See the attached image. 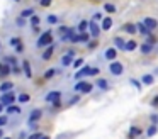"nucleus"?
<instances>
[{"label": "nucleus", "instance_id": "f257e3e1", "mask_svg": "<svg viewBox=\"0 0 158 139\" xmlns=\"http://www.w3.org/2000/svg\"><path fill=\"white\" fill-rule=\"evenodd\" d=\"M53 36H55V32H53L51 29L48 31H43V34L36 39V47L38 49H46L48 46H51L55 41H53Z\"/></svg>", "mask_w": 158, "mask_h": 139}, {"label": "nucleus", "instance_id": "f03ea898", "mask_svg": "<svg viewBox=\"0 0 158 139\" xmlns=\"http://www.w3.org/2000/svg\"><path fill=\"white\" fill-rule=\"evenodd\" d=\"M61 97H63V93L60 90H49L48 93L44 95V102L46 104H56V102H61Z\"/></svg>", "mask_w": 158, "mask_h": 139}, {"label": "nucleus", "instance_id": "7ed1b4c3", "mask_svg": "<svg viewBox=\"0 0 158 139\" xmlns=\"http://www.w3.org/2000/svg\"><path fill=\"white\" fill-rule=\"evenodd\" d=\"M109 73L112 75V76H121V75L124 73V64L117 59L112 61V63H109Z\"/></svg>", "mask_w": 158, "mask_h": 139}, {"label": "nucleus", "instance_id": "20e7f679", "mask_svg": "<svg viewBox=\"0 0 158 139\" xmlns=\"http://www.w3.org/2000/svg\"><path fill=\"white\" fill-rule=\"evenodd\" d=\"M100 32H102V27H100V24L95 22V20H89V34H90V37L97 39V37L100 36Z\"/></svg>", "mask_w": 158, "mask_h": 139}, {"label": "nucleus", "instance_id": "39448f33", "mask_svg": "<svg viewBox=\"0 0 158 139\" xmlns=\"http://www.w3.org/2000/svg\"><path fill=\"white\" fill-rule=\"evenodd\" d=\"M90 41V34L89 32H75L70 37V43L72 44H78V43H89Z\"/></svg>", "mask_w": 158, "mask_h": 139}, {"label": "nucleus", "instance_id": "423d86ee", "mask_svg": "<svg viewBox=\"0 0 158 139\" xmlns=\"http://www.w3.org/2000/svg\"><path fill=\"white\" fill-rule=\"evenodd\" d=\"M15 102H17V97H15L14 92H9V93H2V95H0V104H4L5 107L14 105Z\"/></svg>", "mask_w": 158, "mask_h": 139}, {"label": "nucleus", "instance_id": "0eeeda50", "mask_svg": "<svg viewBox=\"0 0 158 139\" xmlns=\"http://www.w3.org/2000/svg\"><path fill=\"white\" fill-rule=\"evenodd\" d=\"M90 68L92 66H89V64H83L80 70H77V73L73 75V78H75V81H78V80H83L85 76H90Z\"/></svg>", "mask_w": 158, "mask_h": 139}, {"label": "nucleus", "instance_id": "6e6552de", "mask_svg": "<svg viewBox=\"0 0 158 139\" xmlns=\"http://www.w3.org/2000/svg\"><path fill=\"white\" fill-rule=\"evenodd\" d=\"M104 59L109 61V63H112V61L117 59V49L114 46H109L106 51H104Z\"/></svg>", "mask_w": 158, "mask_h": 139}, {"label": "nucleus", "instance_id": "1a4fd4ad", "mask_svg": "<svg viewBox=\"0 0 158 139\" xmlns=\"http://www.w3.org/2000/svg\"><path fill=\"white\" fill-rule=\"evenodd\" d=\"M43 117V110L41 108H34V110H31V114H29L27 117V124H38V121Z\"/></svg>", "mask_w": 158, "mask_h": 139}, {"label": "nucleus", "instance_id": "9d476101", "mask_svg": "<svg viewBox=\"0 0 158 139\" xmlns=\"http://www.w3.org/2000/svg\"><path fill=\"white\" fill-rule=\"evenodd\" d=\"M55 49H56V43H53L51 46H48L44 51H43V54H41V61H49L53 58V53H55Z\"/></svg>", "mask_w": 158, "mask_h": 139}, {"label": "nucleus", "instance_id": "9b49d317", "mask_svg": "<svg viewBox=\"0 0 158 139\" xmlns=\"http://www.w3.org/2000/svg\"><path fill=\"white\" fill-rule=\"evenodd\" d=\"M112 26H114V20H112V17H110V15H106V17L102 19V22H100L102 32H107V31H110V29H112Z\"/></svg>", "mask_w": 158, "mask_h": 139}, {"label": "nucleus", "instance_id": "f8f14e48", "mask_svg": "<svg viewBox=\"0 0 158 139\" xmlns=\"http://www.w3.org/2000/svg\"><path fill=\"white\" fill-rule=\"evenodd\" d=\"M141 22H143L144 26H146L148 29H150V31H155V29H158V20L155 19V17H144V19L141 20Z\"/></svg>", "mask_w": 158, "mask_h": 139}, {"label": "nucleus", "instance_id": "ddd939ff", "mask_svg": "<svg viewBox=\"0 0 158 139\" xmlns=\"http://www.w3.org/2000/svg\"><path fill=\"white\" fill-rule=\"evenodd\" d=\"M22 73H24V76L27 78V80L32 78V66L27 59H22Z\"/></svg>", "mask_w": 158, "mask_h": 139}, {"label": "nucleus", "instance_id": "4468645a", "mask_svg": "<svg viewBox=\"0 0 158 139\" xmlns=\"http://www.w3.org/2000/svg\"><path fill=\"white\" fill-rule=\"evenodd\" d=\"M2 61H4L5 64H9V66H19V61H17V56L15 54H7V56L2 58Z\"/></svg>", "mask_w": 158, "mask_h": 139}, {"label": "nucleus", "instance_id": "2eb2a0df", "mask_svg": "<svg viewBox=\"0 0 158 139\" xmlns=\"http://www.w3.org/2000/svg\"><path fill=\"white\" fill-rule=\"evenodd\" d=\"M136 27H138V34H141V36H144V37H150L151 34H153V31H150L143 22H136Z\"/></svg>", "mask_w": 158, "mask_h": 139}, {"label": "nucleus", "instance_id": "dca6fc26", "mask_svg": "<svg viewBox=\"0 0 158 139\" xmlns=\"http://www.w3.org/2000/svg\"><path fill=\"white\" fill-rule=\"evenodd\" d=\"M141 83H143V87H151V85L155 83V75L144 73L143 76H141Z\"/></svg>", "mask_w": 158, "mask_h": 139}, {"label": "nucleus", "instance_id": "f3484780", "mask_svg": "<svg viewBox=\"0 0 158 139\" xmlns=\"http://www.w3.org/2000/svg\"><path fill=\"white\" fill-rule=\"evenodd\" d=\"M9 75H12V66L5 64L4 61H0V78H5Z\"/></svg>", "mask_w": 158, "mask_h": 139}, {"label": "nucleus", "instance_id": "a211bd4d", "mask_svg": "<svg viewBox=\"0 0 158 139\" xmlns=\"http://www.w3.org/2000/svg\"><path fill=\"white\" fill-rule=\"evenodd\" d=\"M73 61H75V58L65 53V54L61 56V59H60V63H61V66H63V68H68V66H72V64H73Z\"/></svg>", "mask_w": 158, "mask_h": 139}, {"label": "nucleus", "instance_id": "6ab92c4d", "mask_svg": "<svg viewBox=\"0 0 158 139\" xmlns=\"http://www.w3.org/2000/svg\"><path fill=\"white\" fill-rule=\"evenodd\" d=\"M94 85H95L99 90H102V92H107V90H109V81H107L106 78H97V81H95Z\"/></svg>", "mask_w": 158, "mask_h": 139}, {"label": "nucleus", "instance_id": "aec40b11", "mask_svg": "<svg viewBox=\"0 0 158 139\" xmlns=\"http://www.w3.org/2000/svg\"><path fill=\"white\" fill-rule=\"evenodd\" d=\"M114 47H116L117 51H124L126 49V41H124L121 36H116L114 37Z\"/></svg>", "mask_w": 158, "mask_h": 139}, {"label": "nucleus", "instance_id": "412c9836", "mask_svg": "<svg viewBox=\"0 0 158 139\" xmlns=\"http://www.w3.org/2000/svg\"><path fill=\"white\" fill-rule=\"evenodd\" d=\"M141 132H143V129H141L139 125H131V127H129V132H127V137H129V139H134V137H138Z\"/></svg>", "mask_w": 158, "mask_h": 139}, {"label": "nucleus", "instance_id": "4be33fe9", "mask_svg": "<svg viewBox=\"0 0 158 139\" xmlns=\"http://www.w3.org/2000/svg\"><path fill=\"white\" fill-rule=\"evenodd\" d=\"M123 31L127 34H131V36H133V34H138V27H136V24H133V22H126L123 26Z\"/></svg>", "mask_w": 158, "mask_h": 139}, {"label": "nucleus", "instance_id": "5701e85b", "mask_svg": "<svg viewBox=\"0 0 158 139\" xmlns=\"http://www.w3.org/2000/svg\"><path fill=\"white\" fill-rule=\"evenodd\" d=\"M5 112H7L9 115H19L22 112V108L19 107V105H9V107H5Z\"/></svg>", "mask_w": 158, "mask_h": 139}, {"label": "nucleus", "instance_id": "b1692460", "mask_svg": "<svg viewBox=\"0 0 158 139\" xmlns=\"http://www.w3.org/2000/svg\"><path fill=\"white\" fill-rule=\"evenodd\" d=\"M12 88H14V83H12V81H2V83H0V92H2V93H9V92H12Z\"/></svg>", "mask_w": 158, "mask_h": 139}, {"label": "nucleus", "instance_id": "393cba45", "mask_svg": "<svg viewBox=\"0 0 158 139\" xmlns=\"http://www.w3.org/2000/svg\"><path fill=\"white\" fill-rule=\"evenodd\" d=\"M153 49H155V46H153V44H150V43H146V41H144L143 44H139V51L143 54H150Z\"/></svg>", "mask_w": 158, "mask_h": 139}, {"label": "nucleus", "instance_id": "a878e982", "mask_svg": "<svg viewBox=\"0 0 158 139\" xmlns=\"http://www.w3.org/2000/svg\"><path fill=\"white\" fill-rule=\"evenodd\" d=\"M77 32H89V20L83 19L78 22V26H77Z\"/></svg>", "mask_w": 158, "mask_h": 139}, {"label": "nucleus", "instance_id": "bb28decb", "mask_svg": "<svg viewBox=\"0 0 158 139\" xmlns=\"http://www.w3.org/2000/svg\"><path fill=\"white\" fill-rule=\"evenodd\" d=\"M56 75H58V70H56V68H48V70L44 71V75H43V78H44V80H51Z\"/></svg>", "mask_w": 158, "mask_h": 139}, {"label": "nucleus", "instance_id": "cd10ccee", "mask_svg": "<svg viewBox=\"0 0 158 139\" xmlns=\"http://www.w3.org/2000/svg\"><path fill=\"white\" fill-rule=\"evenodd\" d=\"M46 22H48V26H56V24H60V17L56 14H49V15H46Z\"/></svg>", "mask_w": 158, "mask_h": 139}, {"label": "nucleus", "instance_id": "c85d7f7f", "mask_svg": "<svg viewBox=\"0 0 158 139\" xmlns=\"http://www.w3.org/2000/svg\"><path fill=\"white\" fill-rule=\"evenodd\" d=\"M104 10H106V12L109 14V15H112V14H116V12H117V7L114 5L112 2H106V3H104Z\"/></svg>", "mask_w": 158, "mask_h": 139}, {"label": "nucleus", "instance_id": "c756f323", "mask_svg": "<svg viewBox=\"0 0 158 139\" xmlns=\"http://www.w3.org/2000/svg\"><path fill=\"white\" fill-rule=\"evenodd\" d=\"M138 47H139V44H138L134 39H129V41H126V49H124V51L129 53V51H136Z\"/></svg>", "mask_w": 158, "mask_h": 139}, {"label": "nucleus", "instance_id": "7c9ffc66", "mask_svg": "<svg viewBox=\"0 0 158 139\" xmlns=\"http://www.w3.org/2000/svg\"><path fill=\"white\" fill-rule=\"evenodd\" d=\"M17 102L19 104H29V102H31V95L29 93H26V92H22V93H19V97H17Z\"/></svg>", "mask_w": 158, "mask_h": 139}, {"label": "nucleus", "instance_id": "2f4dec72", "mask_svg": "<svg viewBox=\"0 0 158 139\" xmlns=\"http://www.w3.org/2000/svg\"><path fill=\"white\" fill-rule=\"evenodd\" d=\"M95 88V85L94 83H90V81H87L85 80V85H83V88H82V92H80V95H85V93H90V92Z\"/></svg>", "mask_w": 158, "mask_h": 139}, {"label": "nucleus", "instance_id": "473e14b6", "mask_svg": "<svg viewBox=\"0 0 158 139\" xmlns=\"http://www.w3.org/2000/svg\"><path fill=\"white\" fill-rule=\"evenodd\" d=\"M156 134H158V125H155V124L148 125V129H146V137H153V136H156Z\"/></svg>", "mask_w": 158, "mask_h": 139}, {"label": "nucleus", "instance_id": "72a5a7b5", "mask_svg": "<svg viewBox=\"0 0 158 139\" xmlns=\"http://www.w3.org/2000/svg\"><path fill=\"white\" fill-rule=\"evenodd\" d=\"M19 15H21V17H24V19H27V20H29L32 15H34V9H32V7H29V9H24L21 14H19Z\"/></svg>", "mask_w": 158, "mask_h": 139}, {"label": "nucleus", "instance_id": "f704fd0d", "mask_svg": "<svg viewBox=\"0 0 158 139\" xmlns=\"http://www.w3.org/2000/svg\"><path fill=\"white\" fill-rule=\"evenodd\" d=\"M21 43H24V41H22L19 36H12L10 39H9V46H10V47H17Z\"/></svg>", "mask_w": 158, "mask_h": 139}, {"label": "nucleus", "instance_id": "c9c22d12", "mask_svg": "<svg viewBox=\"0 0 158 139\" xmlns=\"http://www.w3.org/2000/svg\"><path fill=\"white\" fill-rule=\"evenodd\" d=\"M83 85H85V80H78V81H75V85H73L72 90L75 92V93H80V92H82V88H83Z\"/></svg>", "mask_w": 158, "mask_h": 139}, {"label": "nucleus", "instance_id": "e433bc0d", "mask_svg": "<svg viewBox=\"0 0 158 139\" xmlns=\"http://www.w3.org/2000/svg\"><path fill=\"white\" fill-rule=\"evenodd\" d=\"M29 24H31L32 27H38L39 24H41V17H39L38 14H34V15H32L31 19H29Z\"/></svg>", "mask_w": 158, "mask_h": 139}, {"label": "nucleus", "instance_id": "4c0bfd02", "mask_svg": "<svg viewBox=\"0 0 158 139\" xmlns=\"http://www.w3.org/2000/svg\"><path fill=\"white\" fill-rule=\"evenodd\" d=\"M83 63H85V61H83V58H75V61H73L72 66L75 68V70H80V68L83 66Z\"/></svg>", "mask_w": 158, "mask_h": 139}, {"label": "nucleus", "instance_id": "58836bf2", "mask_svg": "<svg viewBox=\"0 0 158 139\" xmlns=\"http://www.w3.org/2000/svg\"><path fill=\"white\" fill-rule=\"evenodd\" d=\"M27 22H29V20H27V19H24V17H21V15H19L17 19H15V26H17V27H24Z\"/></svg>", "mask_w": 158, "mask_h": 139}, {"label": "nucleus", "instance_id": "ea45409f", "mask_svg": "<svg viewBox=\"0 0 158 139\" xmlns=\"http://www.w3.org/2000/svg\"><path fill=\"white\" fill-rule=\"evenodd\" d=\"M102 19H104V14L102 12H95L92 17H90V20H95V22H102Z\"/></svg>", "mask_w": 158, "mask_h": 139}, {"label": "nucleus", "instance_id": "a19ab883", "mask_svg": "<svg viewBox=\"0 0 158 139\" xmlns=\"http://www.w3.org/2000/svg\"><path fill=\"white\" fill-rule=\"evenodd\" d=\"M129 83L133 85V87H136L138 90H141V88H143V83H141V80H136V78H131Z\"/></svg>", "mask_w": 158, "mask_h": 139}, {"label": "nucleus", "instance_id": "79ce46f5", "mask_svg": "<svg viewBox=\"0 0 158 139\" xmlns=\"http://www.w3.org/2000/svg\"><path fill=\"white\" fill-rule=\"evenodd\" d=\"M97 46H99V43H97V39H94V41H89V43H87V49H89V51H94Z\"/></svg>", "mask_w": 158, "mask_h": 139}, {"label": "nucleus", "instance_id": "37998d69", "mask_svg": "<svg viewBox=\"0 0 158 139\" xmlns=\"http://www.w3.org/2000/svg\"><path fill=\"white\" fill-rule=\"evenodd\" d=\"M14 51H15V56H17V54H22V53L26 51V46H24V43H21L17 47H14Z\"/></svg>", "mask_w": 158, "mask_h": 139}, {"label": "nucleus", "instance_id": "c03bdc74", "mask_svg": "<svg viewBox=\"0 0 158 139\" xmlns=\"http://www.w3.org/2000/svg\"><path fill=\"white\" fill-rule=\"evenodd\" d=\"M38 3H39V7H43V9H48V7L53 3V0H39Z\"/></svg>", "mask_w": 158, "mask_h": 139}, {"label": "nucleus", "instance_id": "a18cd8bd", "mask_svg": "<svg viewBox=\"0 0 158 139\" xmlns=\"http://www.w3.org/2000/svg\"><path fill=\"white\" fill-rule=\"evenodd\" d=\"M78 102H80V93H78V95H73V97H72V98H70V100H68V105L78 104Z\"/></svg>", "mask_w": 158, "mask_h": 139}, {"label": "nucleus", "instance_id": "49530a36", "mask_svg": "<svg viewBox=\"0 0 158 139\" xmlns=\"http://www.w3.org/2000/svg\"><path fill=\"white\" fill-rule=\"evenodd\" d=\"M99 73H100V68H97V66L90 68V76H99Z\"/></svg>", "mask_w": 158, "mask_h": 139}, {"label": "nucleus", "instance_id": "de8ad7c7", "mask_svg": "<svg viewBox=\"0 0 158 139\" xmlns=\"http://www.w3.org/2000/svg\"><path fill=\"white\" fill-rule=\"evenodd\" d=\"M7 122H9V117L7 115H0V127H4V125H7Z\"/></svg>", "mask_w": 158, "mask_h": 139}, {"label": "nucleus", "instance_id": "09e8293b", "mask_svg": "<svg viewBox=\"0 0 158 139\" xmlns=\"http://www.w3.org/2000/svg\"><path fill=\"white\" fill-rule=\"evenodd\" d=\"M150 105H151V107H153V108H156V107H158V95H155V97L151 98Z\"/></svg>", "mask_w": 158, "mask_h": 139}, {"label": "nucleus", "instance_id": "8fccbe9b", "mask_svg": "<svg viewBox=\"0 0 158 139\" xmlns=\"http://www.w3.org/2000/svg\"><path fill=\"white\" fill-rule=\"evenodd\" d=\"M41 137H43L41 132H32L31 136H27V139H41Z\"/></svg>", "mask_w": 158, "mask_h": 139}, {"label": "nucleus", "instance_id": "3c124183", "mask_svg": "<svg viewBox=\"0 0 158 139\" xmlns=\"http://www.w3.org/2000/svg\"><path fill=\"white\" fill-rule=\"evenodd\" d=\"M150 121H151V124L158 125V114H151L150 115Z\"/></svg>", "mask_w": 158, "mask_h": 139}, {"label": "nucleus", "instance_id": "603ef678", "mask_svg": "<svg viewBox=\"0 0 158 139\" xmlns=\"http://www.w3.org/2000/svg\"><path fill=\"white\" fill-rule=\"evenodd\" d=\"M12 75H22V68L21 66H14L12 68Z\"/></svg>", "mask_w": 158, "mask_h": 139}, {"label": "nucleus", "instance_id": "864d4df0", "mask_svg": "<svg viewBox=\"0 0 158 139\" xmlns=\"http://www.w3.org/2000/svg\"><path fill=\"white\" fill-rule=\"evenodd\" d=\"M32 34H34V36H36V34H38V37L39 36H41V34H43V31H41V27H32Z\"/></svg>", "mask_w": 158, "mask_h": 139}, {"label": "nucleus", "instance_id": "5fc2aeb1", "mask_svg": "<svg viewBox=\"0 0 158 139\" xmlns=\"http://www.w3.org/2000/svg\"><path fill=\"white\" fill-rule=\"evenodd\" d=\"M66 54H70V56L75 58V49H68V51H66Z\"/></svg>", "mask_w": 158, "mask_h": 139}, {"label": "nucleus", "instance_id": "6e6d98bb", "mask_svg": "<svg viewBox=\"0 0 158 139\" xmlns=\"http://www.w3.org/2000/svg\"><path fill=\"white\" fill-rule=\"evenodd\" d=\"M4 110H5V105H4V104H0V115L4 114Z\"/></svg>", "mask_w": 158, "mask_h": 139}, {"label": "nucleus", "instance_id": "4d7b16f0", "mask_svg": "<svg viewBox=\"0 0 158 139\" xmlns=\"http://www.w3.org/2000/svg\"><path fill=\"white\" fill-rule=\"evenodd\" d=\"M5 136H4V127H0V139H4Z\"/></svg>", "mask_w": 158, "mask_h": 139}, {"label": "nucleus", "instance_id": "13d9d810", "mask_svg": "<svg viewBox=\"0 0 158 139\" xmlns=\"http://www.w3.org/2000/svg\"><path fill=\"white\" fill-rule=\"evenodd\" d=\"M41 139H51V137H49V136H46V134H43V137Z\"/></svg>", "mask_w": 158, "mask_h": 139}, {"label": "nucleus", "instance_id": "bf43d9fd", "mask_svg": "<svg viewBox=\"0 0 158 139\" xmlns=\"http://www.w3.org/2000/svg\"><path fill=\"white\" fill-rule=\"evenodd\" d=\"M153 73H155V75H158V68H156V70H155V71H153Z\"/></svg>", "mask_w": 158, "mask_h": 139}, {"label": "nucleus", "instance_id": "052dcab7", "mask_svg": "<svg viewBox=\"0 0 158 139\" xmlns=\"http://www.w3.org/2000/svg\"><path fill=\"white\" fill-rule=\"evenodd\" d=\"M2 47H4V46H2V41H0V51H2Z\"/></svg>", "mask_w": 158, "mask_h": 139}, {"label": "nucleus", "instance_id": "680f3d73", "mask_svg": "<svg viewBox=\"0 0 158 139\" xmlns=\"http://www.w3.org/2000/svg\"><path fill=\"white\" fill-rule=\"evenodd\" d=\"M12 2H22V0H12Z\"/></svg>", "mask_w": 158, "mask_h": 139}, {"label": "nucleus", "instance_id": "e2e57ef3", "mask_svg": "<svg viewBox=\"0 0 158 139\" xmlns=\"http://www.w3.org/2000/svg\"><path fill=\"white\" fill-rule=\"evenodd\" d=\"M4 139H12V137H4Z\"/></svg>", "mask_w": 158, "mask_h": 139}, {"label": "nucleus", "instance_id": "0e129e2a", "mask_svg": "<svg viewBox=\"0 0 158 139\" xmlns=\"http://www.w3.org/2000/svg\"><path fill=\"white\" fill-rule=\"evenodd\" d=\"M34 2H39V0H34Z\"/></svg>", "mask_w": 158, "mask_h": 139}, {"label": "nucleus", "instance_id": "69168bd1", "mask_svg": "<svg viewBox=\"0 0 158 139\" xmlns=\"http://www.w3.org/2000/svg\"><path fill=\"white\" fill-rule=\"evenodd\" d=\"M156 46H158V44H156Z\"/></svg>", "mask_w": 158, "mask_h": 139}]
</instances>
